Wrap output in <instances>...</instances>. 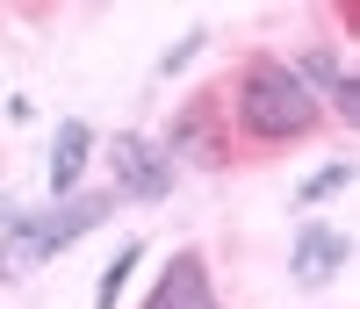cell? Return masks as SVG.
<instances>
[{
    "instance_id": "3957f363",
    "label": "cell",
    "mask_w": 360,
    "mask_h": 309,
    "mask_svg": "<svg viewBox=\"0 0 360 309\" xmlns=\"http://www.w3.org/2000/svg\"><path fill=\"white\" fill-rule=\"evenodd\" d=\"M144 309H217L202 252H173V266L159 273V288H152V302H144Z\"/></svg>"
},
{
    "instance_id": "30bf717a",
    "label": "cell",
    "mask_w": 360,
    "mask_h": 309,
    "mask_svg": "<svg viewBox=\"0 0 360 309\" xmlns=\"http://www.w3.org/2000/svg\"><path fill=\"white\" fill-rule=\"evenodd\" d=\"M0 281H8V273H0Z\"/></svg>"
},
{
    "instance_id": "277c9868",
    "label": "cell",
    "mask_w": 360,
    "mask_h": 309,
    "mask_svg": "<svg viewBox=\"0 0 360 309\" xmlns=\"http://www.w3.org/2000/svg\"><path fill=\"white\" fill-rule=\"evenodd\" d=\"M217 94H202L188 115L173 122V137H166V151H180V159H195V166H224V137H217Z\"/></svg>"
},
{
    "instance_id": "6da1fadb",
    "label": "cell",
    "mask_w": 360,
    "mask_h": 309,
    "mask_svg": "<svg viewBox=\"0 0 360 309\" xmlns=\"http://www.w3.org/2000/svg\"><path fill=\"white\" fill-rule=\"evenodd\" d=\"M231 115H238V130L252 144H295V137L317 130V94L288 65H274V58H245V65H238Z\"/></svg>"
},
{
    "instance_id": "9c48e42d",
    "label": "cell",
    "mask_w": 360,
    "mask_h": 309,
    "mask_svg": "<svg viewBox=\"0 0 360 309\" xmlns=\"http://www.w3.org/2000/svg\"><path fill=\"white\" fill-rule=\"evenodd\" d=\"M346 180H353V166H324V173L310 180V188H303V202H324V195H339Z\"/></svg>"
},
{
    "instance_id": "8992f818",
    "label": "cell",
    "mask_w": 360,
    "mask_h": 309,
    "mask_svg": "<svg viewBox=\"0 0 360 309\" xmlns=\"http://www.w3.org/2000/svg\"><path fill=\"white\" fill-rule=\"evenodd\" d=\"M86 151H94V130L86 122H58V137H51V195H72Z\"/></svg>"
},
{
    "instance_id": "52a82bcc",
    "label": "cell",
    "mask_w": 360,
    "mask_h": 309,
    "mask_svg": "<svg viewBox=\"0 0 360 309\" xmlns=\"http://www.w3.org/2000/svg\"><path fill=\"white\" fill-rule=\"evenodd\" d=\"M295 79H303V86H324V94L339 101V115H346V122H360V86H353V79H346V72H339V65H332L324 51H310Z\"/></svg>"
},
{
    "instance_id": "5b68a950",
    "label": "cell",
    "mask_w": 360,
    "mask_h": 309,
    "mask_svg": "<svg viewBox=\"0 0 360 309\" xmlns=\"http://www.w3.org/2000/svg\"><path fill=\"white\" fill-rule=\"evenodd\" d=\"M339 266H346V237H339V230L310 223L303 237H295V281H332Z\"/></svg>"
},
{
    "instance_id": "7a4b0ae2",
    "label": "cell",
    "mask_w": 360,
    "mask_h": 309,
    "mask_svg": "<svg viewBox=\"0 0 360 309\" xmlns=\"http://www.w3.org/2000/svg\"><path fill=\"white\" fill-rule=\"evenodd\" d=\"M115 188L123 195H137V202H166V188H173V159L159 144H144V137H115Z\"/></svg>"
},
{
    "instance_id": "ba28073f",
    "label": "cell",
    "mask_w": 360,
    "mask_h": 309,
    "mask_svg": "<svg viewBox=\"0 0 360 309\" xmlns=\"http://www.w3.org/2000/svg\"><path fill=\"white\" fill-rule=\"evenodd\" d=\"M130 266H137V237H130L123 252L108 259V273H101V295H94V309H115V295H123V281H130Z\"/></svg>"
}]
</instances>
